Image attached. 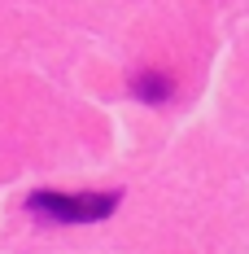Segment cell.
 I'll return each mask as SVG.
<instances>
[{"mask_svg": "<svg viewBox=\"0 0 249 254\" xmlns=\"http://www.w3.org/2000/svg\"><path fill=\"white\" fill-rule=\"evenodd\" d=\"M123 202V193H57V189H35L26 197V210L49 219V224H100Z\"/></svg>", "mask_w": 249, "mask_h": 254, "instance_id": "cell-1", "label": "cell"}, {"mask_svg": "<svg viewBox=\"0 0 249 254\" xmlns=\"http://www.w3.org/2000/svg\"><path fill=\"white\" fill-rule=\"evenodd\" d=\"M171 92H175V79L162 75V70H140V75H131V97H140V101H149V105L171 101Z\"/></svg>", "mask_w": 249, "mask_h": 254, "instance_id": "cell-2", "label": "cell"}]
</instances>
